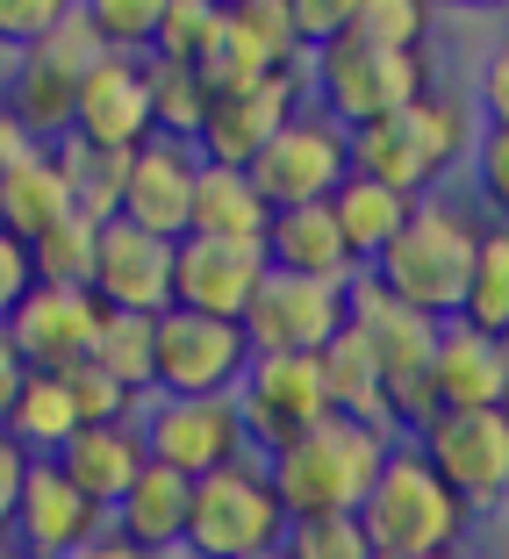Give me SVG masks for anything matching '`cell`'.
Segmentation results:
<instances>
[{"mask_svg": "<svg viewBox=\"0 0 509 559\" xmlns=\"http://www.w3.org/2000/svg\"><path fill=\"white\" fill-rule=\"evenodd\" d=\"M474 251H481V223L460 201L424 194L410 209V223L394 230V245L366 265L374 287H388L402 309L430 316V323H452L466 301V280H474Z\"/></svg>", "mask_w": 509, "mask_h": 559, "instance_id": "1", "label": "cell"}, {"mask_svg": "<svg viewBox=\"0 0 509 559\" xmlns=\"http://www.w3.org/2000/svg\"><path fill=\"white\" fill-rule=\"evenodd\" d=\"M388 430L374 424H352V416L330 409L323 424H309L295 444H280L265 466V480H273L280 510H287V524L295 516H359L366 488L380 480V460H388Z\"/></svg>", "mask_w": 509, "mask_h": 559, "instance_id": "2", "label": "cell"}, {"mask_svg": "<svg viewBox=\"0 0 509 559\" xmlns=\"http://www.w3.org/2000/svg\"><path fill=\"white\" fill-rule=\"evenodd\" d=\"M466 502L430 474V460L416 444H388L380 480L359 502V531L374 552H460L466 545Z\"/></svg>", "mask_w": 509, "mask_h": 559, "instance_id": "3", "label": "cell"}, {"mask_svg": "<svg viewBox=\"0 0 509 559\" xmlns=\"http://www.w3.org/2000/svg\"><path fill=\"white\" fill-rule=\"evenodd\" d=\"M309 94L316 116H330L338 130H366V122H388L430 94V58L366 44V36H338V44L309 50Z\"/></svg>", "mask_w": 509, "mask_h": 559, "instance_id": "4", "label": "cell"}, {"mask_svg": "<svg viewBox=\"0 0 509 559\" xmlns=\"http://www.w3.org/2000/svg\"><path fill=\"white\" fill-rule=\"evenodd\" d=\"M280 538H287V510H280L259 460H237L223 474L194 480L180 538L187 559H280Z\"/></svg>", "mask_w": 509, "mask_h": 559, "instance_id": "5", "label": "cell"}, {"mask_svg": "<svg viewBox=\"0 0 509 559\" xmlns=\"http://www.w3.org/2000/svg\"><path fill=\"white\" fill-rule=\"evenodd\" d=\"M410 444L466 502V516L509 510V402L502 409H438L410 430Z\"/></svg>", "mask_w": 509, "mask_h": 559, "instance_id": "6", "label": "cell"}, {"mask_svg": "<svg viewBox=\"0 0 509 559\" xmlns=\"http://www.w3.org/2000/svg\"><path fill=\"white\" fill-rule=\"evenodd\" d=\"M352 330H359L366 345H374L380 373H388V402H394V424H424V416H438V402H430V359H438V330L430 316L402 309V301L388 295V287H374V280H352Z\"/></svg>", "mask_w": 509, "mask_h": 559, "instance_id": "7", "label": "cell"}, {"mask_svg": "<svg viewBox=\"0 0 509 559\" xmlns=\"http://www.w3.org/2000/svg\"><path fill=\"white\" fill-rule=\"evenodd\" d=\"M237 424H245L251 460H273L280 444H295L309 424L330 416L323 395V366L301 359V352H251L245 380H237Z\"/></svg>", "mask_w": 509, "mask_h": 559, "instance_id": "8", "label": "cell"}, {"mask_svg": "<svg viewBox=\"0 0 509 559\" xmlns=\"http://www.w3.org/2000/svg\"><path fill=\"white\" fill-rule=\"evenodd\" d=\"M245 173L265 194V209H309V201H330L352 180V136L316 108H295Z\"/></svg>", "mask_w": 509, "mask_h": 559, "instance_id": "9", "label": "cell"}, {"mask_svg": "<svg viewBox=\"0 0 509 559\" xmlns=\"http://www.w3.org/2000/svg\"><path fill=\"white\" fill-rule=\"evenodd\" d=\"M158 337V395L165 402H209V395H237V380L251 366V337L245 323H215L194 309H165L151 323Z\"/></svg>", "mask_w": 509, "mask_h": 559, "instance_id": "10", "label": "cell"}, {"mask_svg": "<svg viewBox=\"0 0 509 559\" xmlns=\"http://www.w3.org/2000/svg\"><path fill=\"white\" fill-rule=\"evenodd\" d=\"M137 430H144V452L158 466L187 480H209L223 466L251 460L245 424H237V402L230 395H209V402H165L151 395V409H137Z\"/></svg>", "mask_w": 509, "mask_h": 559, "instance_id": "11", "label": "cell"}, {"mask_svg": "<svg viewBox=\"0 0 509 559\" xmlns=\"http://www.w3.org/2000/svg\"><path fill=\"white\" fill-rule=\"evenodd\" d=\"M265 265L259 237H180L173 245V309L215 316V323H245Z\"/></svg>", "mask_w": 509, "mask_h": 559, "instance_id": "12", "label": "cell"}, {"mask_svg": "<svg viewBox=\"0 0 509 559\" xmlns=\"http://www.w3.org/2000/svg\"><path fill=\"white\" fill-rule=\"evenodd\" d=\"M345 295H352V287H330V280L265 273L259 295H251V309H245L251 352H301V359H316V352L352 323Z\"/></svg>", "mask_w": 509, "mask_h": 559, "instance_id": "13", "label": "cell"}, {"mask_svg": "<svg viewBox=\"0 0 509 559\" xmlns=\"http://www.w3.org/2000/svg\"><path fill=\"white\" fill-rule=\"evenodd\" d=\"M94 538H108V510L94 495H80L50 460H29L15 495V524H8V545L22 559H80Z\"/></svg>", "mask_w": 509, "mask_h": 559, "instance_id": "14", "label": "cell"}, {"mask_svg": "<svg viewBox=\"0 0 509 559\" xmlns=\"http://www.w3.org/2000/svg\"><path fill=\"white\" fill-rule=\"evenodd\" d=\"M100 295L94 287H50V280H36L29 295H22V309L8 316V345L22 352V366L29 373H66V366L94 359V337H100Z\"/></svg>", "mask_w": 509, "mask_h": 559, "instance_id": "15", "label": "cell"}, {"mask_svg": "<svg viewBox=\"0 0 509 559\" xmlns=\"http://www.w3.org/2000/svg\"><path fill=\"white\" fill-rule=\"evenodd\" d=\"M151 86H144V58H130V50H108L94 72L80 80V94H72V144L86 151H144L151 144Z\"/></svg>", "mask_w": 509, "mask_h": 559, "instance_id": "16", "label": "cell"}, {"mask_svg": "<svg viewBox=\"0 0 509 559\" xmlns=\"http://www.w3.org/2000/svg\"><path fill=\"white\" fill-rule=\"evenodd\" d=\"M301 108V80L295 72H273L259 86H237V94H209V122L194 136V158L201 165H237L245 173L265 144L280 136V122Z\"/></svg>", "mask_w": 509, "mask_h": 559, "instance_id": "17", "label": "cell"}, {"mask_svg": "<svg viewBox=\"0 0 509 559\" xmlns=\"http://www.w3.org/2000/svg\"><path fill=\"white\" fill-rule=\"evenodd\" d=\"M94 295L100 309H130V316H165L173 309V245L137 223H100L94 251Z\"/></svg>", "mask_w": 509, "mask_h": 559, "instance_id": "18", "label": "cell"}, {"mask_svg": "<svg viewBox=\"0 0 509 559\" xmlns=\"http://www.w3.org/2000/svg\"><path fill=\"white\" fill-rule=\"evenodd\" d=\"M194 173H201V158H194L187 144H165V136H151L144 151H130L122 223L165 237V245H180L187 223H194Z\"/></svg>", "mask_w": 509, "mask_h": 559, "instance_id": "19", "label": "cell"}, {"mask_svg": "<svg viewBox=\"0 0 509 559\" xmlns=\"http://www.w3.org/2000/svg\"><path fill=\"white\" fill-rule=\"evenodd\" d=\"M265 265L273 273H301V280H330V287H352L359 265L345 251V230H338V215L330 201H309V209H273L265 223Z\"/></svg>", "mask_w": 509, "mask_h": 559, "instance_id": "20", "label": "cell"}, {"mask_svg": "<svg viewBox=\"0 0 509 559\" xmlns=\"http://www.w3.org/2000/svg\"><path fill=\"white\" fill-rule=\"evenodd\" d=\"M50 466H58L80 495H94L100 510H116L122 488L151 466V452H144V430L137 424H80L66 444H58Z\"/></svg>", "mask_w": 509, "mask_h": 559, "instance_id": "21", "label": "cell"}, {"mask_svg": "<svg viewBox=\"0 0 509 559\" xmlns=\"http://www.w3.org/2000/svg\"><path fill=\"white\" fill-rule=\"evenodd\" d=\"M430 402L438 409H502L509 402V366L502 345L466 323L438 330V359H430Z\"/></svg>", "mask_w": 509, "mask_h": 559, "instance_id": "22", "label": "cell"}, {"mask_svg": "<svg viewBox=\"0 0 509 559\" xmlns=\"http://www.w3.org/2000/svg\"><path fill=\"white\" fill-rule=\"evenodd\" d=\"M187 502H194V480L151 460L144 474L122 488V502L108 510V531H116V538H130L137 552L173 559V552H180V538H187Z\"/></svg>", "mask_w": 509, "mask_h": 559, "instance_id": "23", "label": "cell"}, {"mask_svg": "<svg viewBox=\"0 0 509 559\" xmlns=\"http://www.w3.org/2000/svg\"><path fill=\"white\" fill-rule=\"evenodd\" d=\"M72 215V180H66V158L58 144H29L8 173H0V230L36 245L50 223Z\"/></svg>", "mask_w": 509, "mask_h": 559, "instance_id": "24", "label": "cell"}, {"mask_svg": "<svg viewBox=\"0 0 509 559\" xmlns=\"http://www.w3.org/2000/svg\"><path fill=\"white\" fill-rule=\"evenodd\" d=\"M316 366H323V395L338 416H352V424H374L394 438V402H388V373H380L374 345H366L359 330H338L323 352H316Z\"/></svg>", "mask_w": 509, "mask_h": 559, "instance_id": "25", "label": "cell"}, {"mask_svg": "<svg viewBox=\"0 0 509 559\" xmlns=\"http://www.w3.org/2000/svg\"><path fill=\"white\" fill-rule=\"evenodd\" d=\"M72 94L80 86L66 72H50L36 50H22L15 66H8V80H0V100H8V116H15V130L29 144H66L72 136Z\"/></svg>", "mask_w": 509, "mask_h": 559, "instance_id": "26", "label": "cell"}, {"mask_svg": "<svg viewBox=\"0 0 509 559\" xmlns=\"http://www.w3.org/2000/svg\"><path fill=\"white\" fill-rule=\"evenodd\" d=\"M265 223H273V209L251 187V173H237V165H201L194 173V223H187V237H265Z\"/></svg>", "mask_w": 509, "mask_h": 559, "instance_id": "27", "label": "cell"}, {"mask_svg": "<svg viewBox=\"0 0 509 559\" xmlns=\"http://www.w3.org/2000/svg\"><path fill=\"white\" fill-rule=\"evenodd\" d=\"M410 209H416L410 194H394V187H374V180H359V173H352V180L330 194V215H338V230H345V251H352V265H359V273L394 245V230L410 223Z\"/></svg>", "mask_w": 509, "mask_h": 559, "instance_id": "28", "label": "cell"}, {"mask_svg": "<svg viewBox=\"0 0 509 559\" xmlns=\"http://www.w3.org/2000/svg\"><path fill=\"white\" fill-rule=\"evenodd\" d=\"M352 136V173L359 180H374V187H394V194H410V201H424L430 187H438V173L424 165V151L410 144V130L402 122H366V130H345Z\"/></svg>", "mask_w": 509, "mask_h": 559, "instance_id": "29", "label": "cell"}, {"mask_svg": "<svg viewBox=\"0 0 509 559\" xmlns=\"http://www.w3.org/2000/svg\"><path fill=\"white\" fill-rule=\"evenodd\" d=\"M158 316H130V309H108L100 316V337H94V366L116 373V388L130 402L158 395V337H151Z\"/></svg>", "mask_w": 509, "mask_h": 559, "instance_id": "30", "label": "cell"}, {"mask_svg": "<svg viewBox=\"0 0 509 559\" xmlns=\"http://www.w3.org/2000/svg\"><path fill=\"white\" fill-rule=\"evenodd\" d=\"M72 430H80V409H72L66 380H58V373H29L15 416H8V438H15L29 460H58V444H66Z\"/></svg>", "mask_w": 509, "mask_h": 559, "instance_id": "31", "label": "cell"}, {"mask_svg": "<svg viewBox=\"0 0 509 559\" xmlns=\"http://www.w3.org/2000/svg\"><path fill=\"white\" fill-rule=\"evenodd\" d=\"M394 122L410 130V144L424 151V165L438 173V180H445L460 158H474V122H466V108H460L452 94H438V86H430L424 100H410Z\"/></svg>", "mask_w": 509, "mask_h": 559, "instance_id": "32", "label": "cell"}, {"mask_svg": "<svg viewBox=\"0 0 509 559\" xmlns=\"http://www.w3.org/2000/svg\"><path fill=\"white\" fill-rule=\"evenodd\" d=\"M452 323L481 330V337H502L509 330V223H488L474 251V280H466V301Z\"/></svg>", "mask_w": 509, "mask_h": 559, "instance_id": "33", "label": "cell"}, {"mask_svg": "<svg viewBox=\"0 0 509 559\" xmlns=\"http://www.w3.org/2000/svg\"><path fill=\"white\" fill-rule=\"evenodd\" d=\"M144 86H151V130H158L165 144L194 151L201 122H209V86L187 66H158V58H144Z\"/></svg>", "mask_w": 509, "mask_h": 559, "instance_id": "34", "label": "cell"}, {"mask_svg": "<svg viewBox=\"0 0 509 559\" xmlns=\"http://www.w3.org/2000/svg\"><path fill=\"white\" fill-rule=\"evenodd\" d=\"M58 158H66V180H72V209H80L86 223H116L130 158H122V151H86V144H72V136L58 144Z\"/></svg>", "mask_w": 509, "mask_h": 559, "instance_id": "35", "label": "cell"}, {"mask_svg": "<svg viewBox=\"0 0 509 559\" xmlns=\"http://www.w3.org/2000/svg\"><path fill=\"white\" fill-rule=\"evenodd\" d=\"M94 251H100V223H86V215L72 209L66 223H50L29 245V265L50 287H94Z\"/></svg>", "mask_w": 509, "mask_h": 559, "instance_id": "36", "label": "cell"}, {"mask_svg": "<svg viewBox=\"0 0 509 559\" xmlns=\"http://www.w3.org/2000/svg\"><path fill=\"white\" fill-rule=\"evenodd\" d=\"M215 36H223V8H209V0H173L158 15V36H151L144 58H158V66H187L194 72L201 58L215 50Z\"/></svg>", "mask_w": 509, "mask_h": 559, "instance_id": "37", "label": "cell"}, {"mask_svg": "<svg viewBox=\"0 0 509 559\" xmlns=\"http://www.w3.org/2000/svg\"><path fill=\"white\" fill-rule=\"evenodd\" d=\"M230 29L259 50L265 72H295L301 58H309V50H301V36H295V22H287V0H237V8H230Z\"/></svg>", "mask_w": 509, "mask_h": 559, "instance_id": "38", "label": "cell"}, {"mask_svg": "<svg viewBox=\"0 0 509 559\" xmlns=\"http://www.w3.org/2000/svg\"><path fill=\"white\" fill-rule=\"evenodd\" d=\"M165 8H173V0H80V15L100 29V44L130 50V58H144V50H151Z\"/></svg>", "mask_w": 509, "mask_h": 559, "instance_id": "39", "label": "cell"}, {"mask_svg": "<svg viewBox=\"0 0 509 559\" xmlns=\"http://www.w3.org/2000/svg\"><path fill=\"white\" fill-rule=\"evenodd\" d=\"M280 559H374V545L359 516H295L280 538Z\"/></svg>", "mask_w": 509, "mask_h": 559, "instance_id": "40", "label": "cell"}, {"mask_svg": "<svg viewBox=\"0 0 509 559\" xmlns=\"http://www.w3.org/2000/svg\"><path fill=\"white\" fill-rule=\"evenodd\" d=\"M430 8H438V0H366L359 22H352V36H366V44H388V50H424Z\"/></svg>", "mask_w": 509, "mask_h": 559, "instance_id": "41", "label": "cell"}, {"mask_svg": "<svg viewBox=\"0 0 509 559\" xmlns=\"http://www.w3.org/2000/svg\"><path fill=\"white\" fill-rule=\"evenodd\" d=\"M66 395H72V409H80V424H137V402L116 388V373H100L94 359H80V366H66Z\"/></svg>", "mask_w": 509, "mask_h": 559, "instance_id": "42", "label": "cell"}, {"mask_svg": "<svg viewBox=\"0 0 509 559\" xmlns=\"http://www.w3.org/2000/svg\"><path fill=\"white\" fill-rule=\"evenodd\" d=\"M36 58H44L50 72H66V80L80 86L86 72H94L100 58H108V44H100V29H94V22H86V15H66V22H58V29L44 36V44H36Z\"/></svg>", "mask_w": 509, "mask_h": 559, "instance_id": "43", "label": "cell"}, {"mask_svg": "<svg viewBox=\"0 0 509 559\" xmlns=\"http://www.w3.org/2000/svg\"><path fill=\"white\" fill-rule=\"evenodd\" d=\"M66 15H80V0H0V50L22 58V50H36Z\"/></svg>", "mask_w": 509, "mask_h": 559, "instance_id": "44", "label": "cell"}, {"mask_svg": "<svg viewBox=\"0 0 509 559\" xmlns=\"http://www.w3.org/2000/svg\"><path fill=\"white\" fill-rule=\"evenodd\" d=\"M359 8L366 0H287V22H295L301 50H323V44H338V36H352Z\"/></svg>", "mask_w": 509, "mask_h": 559, "instance_id": "45", "label": "cell"}, {"mask_svg": "<svg viewBox=\"0 0 509 559\" xmlns=\"http://www.w3.org/2000/svg\"><path fill=\"white\" fill-rule=\"evenodd\" d=\"M466 165H474V194L488 201V215L509 223V130H481Z\"/></svg>", "mask_w": 509, "mask_h": 559, "instance_id": "46", "label": "cell"}, {"mask_svg": "<svg viewBox=\"0 0 509 559\" xmlns=\"http://www.w3.org/2000/svg\"><path fill=\"white\" fill-rule=\"evenodd\" d=\"M474 100H481V122H488V130H509V44H495L488 58H481Z\"/></svg>", "mask_w": 509, "mask_h": 559, "instance_id": "47", "label": "cell"}, {"mask_svg": "<svg viewBox=\"0 0 509 559\" xmlns=\"http://www.w3.org/2000/svg\"><path fill=\"white\" fill-rule=\"evenodd\" d=\"M36 287V265H29V245L22 237H8L0 230V323L22 309V295Z\"/></svg>", "mask_w": 509, "mask_h": 559, "instance_id": "48", "label": "cell"}, {"mask_svg": "<svg viewBox=\"0 0 509 559\" xmlns=\"http://www.w3.org/2000/svg\"><path fill=\"white\" fill-rule=\"evenodd\" d=\"M22 474H29V452H22L8 430H0V545H8V524H15V495H22Z\"/></svg>", "mask_w": 509, "mask_h": 559, "instance_id": "49", "label": "cell"}, {"mask_svg": "<svg viewBox=\"0 0 509 559\" xmlns=\"http://www.w3.org/2000/svg\"><path fill=\"white\" fill-rule=\"evenodd\" d=\"M22 388H29V366H22V352L8 345V330H0V430H8V416H15Z\"/></svg>", "mask_w": 509, "mask_h": 559, "instance_id": "50", "label": "cell"}, {"mask_svg": "<svg viewBox=\"0 0 509 559\" xmlns=\"http://www.w3.org/2000/svg\"><path fill=\"white\" fill-rule=\"evenodd\" d=\"M22 151H29V136L15 130V116H8V100H0V173H8V165H15Z\"/></svg>", "mask_w": 509, "mask_h": 559, "instance_id": "51", "label": "cell"}, {"mask_svg": "<svg viewBox=\"0 0 509 559\" xmlns=\"http://www.w3.org/2000/svg\"><path fill=\"white\" fill-rule=\"evenodd\" d=\"M80 559H158V552H137L130 538H116V531H108V538H94V545H86Z\"/></svg>", "mask_w": 509, "mask_h": 559, "instance_id": "52", "label": "cell"}, {"mask_svg": "<svg viewBox=\"0 0 509 559\" xmlns=\"http://www.w3.org/2000/svg\"><path fill=\"white\" fill-rule=\"evenodd\" d=\"M445 8H466V15H502L509 0H445Z\"/></svg>", "mask_w": 509, "mask_h": 559, "instance_id": "53", "label": "cell"}, {"mask_svg": "<svg viewBox=\"0 0 509 559\" xmlns=\"http://www.w3.org/2000/svg\"><path fill=\"white\" fill-rule=\"evenodd\" d=\"M374 559H466V545L460 552H374Z\"/></svg>", "mask_w": 509, "mask_h": 559, "instance_id": "54", "label": "cell"}, {"mask_svg": "<svg viewBox=\"0 0 509 559\" xmlns=\"http://www.w3.org/2000/svg\"><path fill=\"white\" fill-rule=\"evenodd\" d=\"M495 345H502V366H509V330H502V337H495Z\"/></svg>", "mask_w": 509, "mask_h": 559, "instance_id": "55", "label": "cell"}, {"mask_svg": "<svg viewBox=\"0 0 509 559\" xmlns=\"http://www.w3.org/2000/svg\"><path fill=\"white\" fill-rule=\"evenodd\" d=\"M0 559H22V552H15V545H0Z\"/></svg>", "mask_w": 509, "mask_h": 559, "instance_id": "56", "label": "cell"}, {"mask_svg": "<svg viewBox=\"0 0 509 559\" xmlns=\"http://www.w3.org/2000/svg\"><path fill=\"white\" fill-rule=\"evenodd\" d=\"M209 8H237V0H209Z\"/></svg>", "mask_w": 509, "mask_h": 559, "instance_id": "57", "label": "cell"}]
</instances>
